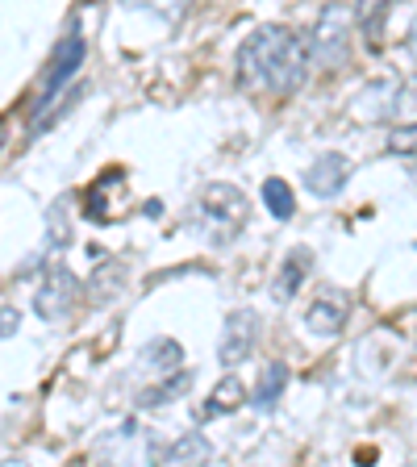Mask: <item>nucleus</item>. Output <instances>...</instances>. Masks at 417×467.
Listing matches in <instances>:
<instances>
[{"label":"nucleus","instance_id":"nucleus-16","mask_svg":"<svg viewBox=\"0 0 417 467\" xmlns=\"http://www.w3.org/2000/svg\"><path fill=\"white\" fill-rule=\"evenodd\" d=\"M188 384H193V376H188L184 368L172 371V376H163L159 384H151V389L138 392V409H159V405H167V400H175L180 392H188Z\"/></svg>","mask_w":417,"mask_h":467},{"label":"nucleus","instance_id":"nucleus-12","mask_svg":"<svg viewBox=\"0 0 417 467\" xmlns=\"http://www.w3.org/2000/svg\"><path fill=\"white\" fill-rule=\"evenodd\" d=\"M155 459H163V463H209V459H214V442H209L201 430H188V434H180L175 442H167Z\"/></svg>","mask_w":417,"mask_h":467},{"label":"nucleus","instance_id":"nucleus-21","mask_svg":"<svg viewBox=\"0 0 417 467\" xmlns=\"http://www.w3.org/2000/svg\"><path fill=\"white\" fill-rule=\"evenodd\" d=\"M405 50H409V58L417 63V13H413V21H409V34H405Z\"/></svg>","mask_w":417,"mask_h":467},{"label":"nucleus","instance_id":"nucleus-11","mask_svg":"<svg viewBox=\"0 0 417 467\" xmlns=\"http://www.w3.org/2000/svg\"><path fill=\"white\" fill-rule=\"evenodd\" d=\"M246 400H251V397H246V384H243V379H238V376H225L222 384L209 392V400L196 409V418H201V421L225 418V413H234V409H243Z\"/></svg>","mask_w":417,"mask_h":467},{"label":"nucleus","instance_id":"nucleus-17","mask_svg":"<svg viewBox=\"0 0 417 467\" xmlns=\"http://www.w3.org/2000/svg\"><path fill=\"white\" fill-rule=\"evenodd\" d=\"M263 204H267V213H272L276 222H288V217L297 213V196H292L288 180L267 175V180H263Z\"/></svg>","mask_w":417,"mask_h":467},{"label":"nucleus","instance_id":"nucleus-7","mask_svg":"<svg viewBox=\"0 0 417 467\" xmlns=\"http://www.w3.org/2000/svg\"><path fill=\"white\" fill-rule=\"evenodd\" d=\"M409 100V84L397 76H380L371 84L360 88V100H355V117H368V121H392L401 113V105Z\"/></svg>","mask_w":417,"mask_h":467},{"label":"nucleus","instance_id":"nucleus-14","mask_svg":"<svg viewBox=\"0 0 417 467\" xmlns=\"http://www.w3.org/2000/svg\"><path fill=\"white\" fill-rule=\"evenodd\" d=\"M284 389H288V368H284V363H267L263 376H259V389H255L251 405L259 409V413H272V409L280 405Z\"/></svg>","mask_w":417,"mask_h":467},{"label":"nucleus","instance_id":"nucleus-19","mask_svg":"<svg viewBox=\"0 0 417 467\" xmlns=\"http://www.w3.org/2000/svg\"><path fill=\"white\" fill-rule=\"evenodd\" d=\"M126 5L142 13H155L159 21H180V13L188 9V0H126Z\"/></svg>","mask_w":417,"mask_h":467},{"label":"nucleus","instance_id":"nucleus-15","mask_svg":"<svg viewBox=\"0 0 417 467\" xmlns=\"http://www.w3.org/2000/svg\"><path fill=\"white\" fill-rule=\"evenodd\" d=\"M397 0H355V29L363 34L368 47H380V29H384V17Z\"/></svg>","mask_w":417,"mask_h":467},{"label":"nucleus","instance_id":"nucleus-2","mask_svg":"<svg viewBox=\"0 0 417 467\" xmlns=\"http://www.w3.org/2000/svg\"><path fill=\"white\" fill-rule=\"evenodd\" d=\"M193 217L214 243H230L234 234L251 222V201L238 184H225V180H209V184L196 192ZM196 230V234H201Z\"/></svg>","mask_w":417,"mask_h":467},{"label":"nucleus","instance_id":"nucleus-6","mask_svg":"<svg viewBox=\"0 0 417 467\" xmlns=\"http://www.w3.org/2000/svg\"><path fill=\"white\" fill-rule=\"evenodd\" d=\"M259 334H263L259 313H255V309H234L230 317H225V326H222L217 363H222L225 371L238 368V363H246L255 355V347H259Z\"/></svg>","mask_w":417,"mask_h":467},{"label":"nucleus","instance_id":"nucleus-3","mask_svg":"<svg viewBox=\"0 0 417 467\" xmlns=\"http://www.w3.org/2000/svg\"><path fill=\"white\" fill-rule=\"evenodd\" d=\"M350 29H355V9L350 5H339V0H330V5H321L318 21H313L309 29V42H313V63L326 71L342 67L350 55Z\"/></svg>","mask_w":417,"mask_h":467},{"label":"nucleus","instance_id":"nucleus-9","mask_svg":"<svg viewBox=\"0 0 417 467\" xmlns=\"http://www.w3.org/2000/svg\"><path fill=\"white\" fill-rule=\"evenodd\" d=\"M350 317V296L342 288H321L305 309V330L318 338H339Z\"/></svg>","mask_w":417,"mask_h":467},{"label":"nucleus","instance_id":"nucleus-22","mask_svg":"<svg viewBox=\"0 0 417 467\" xmlns=\"http://www.w3.org/2000/svg\"><path fill=\"white\" fill-rule=\"evenodd\" d=\"M409 92H413V97H409V100H413V105H417V79H413V84H409Z\"/></svg>","mask_w":417,"mask_h":467},{"label":"nucleus","instance_id":"nucleus-8","mask_svg":"<svg viewBox=\"0 0 417 467\" xmlns=\"http://www.w3.org/2000/svg\"><path fill=\"white\" fill-rule=\"evenodd\" d=\"M347 180H350V159L339 155V150H326V155H318L301 171V188L309 196H318V201H334V196L347 188Z\"/></svg>","mask_w":417,"mask_h":467},{"label":"nucleus","instance_id":"nucleus-20","mask_svg":"<svg viewBox=\"0 0 417 467\" xmlns=\"http://www.w3.org/2000/svg\"><path fill=\"white\" fill-rule=\"evenodd\" d=\"M17 326H21L17 305H0V338H13V334H17Z\"/></svg>","mask_w":417,"mask_h":467},{"label":"nucleus","instance_id":"nucleus-18","mask_svg":"<svg viewBox=\"0 0 417 467\" xmlns=\"http://www.w3.org/2000/svg\"><path fill=\"white\" fill-rule=\"evenodd\" d=\"M384 146H389V155L417 159V121H401V126H392Z\"/></svg>","mask_w":417,"mask_h":467},{"label":"nucleus","instance_id":"nucleus-13","mask_svg":"<svg viewBox=\"0 0 417 467\" xmlns=\"http://www.w3.org/2000/svg\"><path fill=\"white\" fill-rule=\"evenodd\" d=\"M138 363L159 371V376H172V371L184 368V347L175 338H151L142 350H138Z\"/></svg>","mask_w":417,"mask_h":467},{"label":"nucleus","instance_id":"nucleus-4","mask_svg":"<svg viewBox=\"0 0 417 467\" xmlns=\"http://www.w3.org/2000/svg\"><path fill=\"white\" fill-rule=\"evenodd\" d=\"M84 55H88V42H84V34H79V26H71L68 38L58 42L55 55H50V63H47V76H42L38 100H34V113H47V109L55 105L58 97H63L68 79L76 76L79 67H84Z\"/></svg>","mask_w":417,"mask_h":467},{"label":"nucleus","instance_id":"nucleus-1","mask_svg":"<svg viewBox=\"0 0 417 467\" xmlns=\"http://www.w3.org/2000/svg\"><path fill=\"white\" fill-rule=\"evenodd\" d=\"M313 71V42L309 34H292L284 26L251 29L234 55V76L246 92L259 97H292L309 84Z\"/></svg>","mask_w":417,"mask_h":467},{"label":"nucleus","instance_id":"nucleus-5","mask_svg":"<svg viewBox=\"0 0 417 467\" xmlns=\"http://www.w3.org/2000/svg\"><path fill=\"white\" fill-rule=\"evenodd\" d=\"M79 296H84L79 275L71 272L68 263H50L42 284L34 288V313H38L42 321H68L71 313H76Z\"/></svg>","mask_w":417,"mask_h":467},{"label":"nucleus","instance_id":"nucleus-10","mask_svg":"<svg viewBox=\"0 0 417 467\" xmlns=\"http://www.w3.org/2000/svg\"><path fill=\"white\" fill-rule=\"evenodd\" d=\"M309 272H313V251H309V246H292V251L284 254V263H280V272H276V280H272L276 305H288L292 296L301 292V284L309 280Z\"/></svg>","mask_w":417,"mask_h":467}]
</instances>
